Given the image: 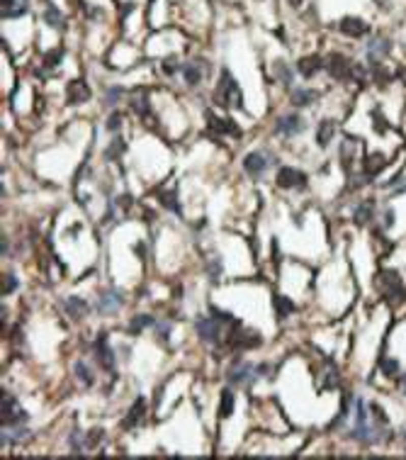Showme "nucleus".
<instances>
[{"mask_svg":"<svg viewBox=\"0 0 406 460\" xmlns=\"http://www.w3.org/2000/svg\"><path fill=\"white\" fill-rule=\"evenodd\" d=\"M214 98L219 105H226V107H241V90H239V83L234 80L229 71H221V80L217 86V93Z\"/></svg>","mask_w":406,"mask_h":460,"instance_id":"nucleus-1","label":"nucleus"},{"mask_svg":"<svg viewBox=\"0 0 406 460\" xmlns=\"http://www.w3.org/2000/svg\"><path fill=\"white\" fill-rule=\"evenodd\" d=\"M27 414L24 409L17 404V399L10 392H3V426H15V424H22Z\"/></svg>","mask_w":406,"mask_h":460,"instance_id":"nucleus-2","label":"nucleus"},{"mask_svg":"<svg viewBox=\"0 0 406 460\" xmlns=\"http://www.w3.org/2000/svg\"><path fill=\"white\" fill-rule=\"evenodd\" d=\"M255 370H258V368H255L253 363H248V361H236L229 368L226 377H229V383H234V385H251L253 377L258 375Z\"/></svg>","mask_w":406,"mask_h":460,"instance_id":"nucleus-3","label":"nucleus"},{"mask_svg":"<svg viewBox=\"0 0 406 460\" xmlns=\"http://www.w3.org/2000/svg\"><path fill=\"white\" fill-rule=\"evenodd\" d=\"M197 334L202 341H207V343H219L221 339V327L219 321L214 317H199L197 319Z\"/></svg>","mask_w":406,"mask_h":460,"instance_id":"nucleus-4","label":"nucleus"},{"mask_svg":"<svg viewBox=\"0 0 406 460\" xmlns=\"http://www.w3.org/2000/svg\"><path fill=\"white\" fill-rule=\"evenodd\" d=\"M277 185L280 187H304L307 185V175L297 168H289V166H282L277 171Z\"/></svg>","mask_w":406,"mask_h":460,"instance_id":"nucleus-5","label":"nucleus"},{"mask_svg":"<svg viewBox=\"0 0 406 460\" xmlns=\"http://www.w3.org/2000/svg\"><path fill=\"white\" fill-rule=\"evenodd\" d=\"M95 353H98V361L105 370H114V353H112L110 343H107V334H100L98 346H95Z\"/></svg>","mask_w":406,"mask_h":460,"instance_id":"nucleus-6","label":"nucleus"},{"mask_svg":"<svg viewBox=\"0 0 406 460\" xmlns=\"http://www.w3.org/2000/svg\"><path fill=\"white\" fill-rule=\"evenodd\" d=\"M243 168H246V173L253 175V178L263 175L265 168H268V158H265V153H258V151L248 153V156L243 158Z\"/></svg>","mask_w":406,"mask_h":460,"instance_id":"nucleus-7","label":"nucleus"},{"mask_svg":"<svg viewBox=\"0 0 406 460\" xmlns=\"http://www.w3.org/2000/svg\"><path fill=\"white\" fill-rule=\"evenodd\" d=\"M207 120H209V127L214 131H219V134H231V137H241V129H239V124H234L229 117H217V115H212L207 112Z\"/></svg>","mask_w":406,"mask_h":460,"instance_id":"nucleus-8","label":"nucleus"},{"mask_svg":"<svg viewBox=\"0 0 406 460\" xmlns=\"http://www.w3.org/2000/svg\"><path fill=\"white\" fill-rule=\"evenodd\" d=\"M124 302V295H122L120 290H107V292H102L100 295V312L102 314H112V312H117Z\"/></svg>","mask_w":406,"mask_h":460,"instance_id":"nucleus-9","label":"nucleus"},{"mask_svg":"<svg viewBox=\"0 0 406 460\" xmlns=\"http://www.w3.org/2000/svg\"><path fill=\"white\" fill-rule=\"evenodd\" d=\"M329 73L333 78H348L353 76V66L343 54H333L329 59Z\"/></svg>","mask_w":406,"mask_h":460,"instance_id":"nucleus-10","label":"nucleus"},{"mask_svg":"<svg viewBox=\"0 0 406 460\" xmlns=\"http://www.w3.org/2000/svg\"><path fill=\"white\" fill-rule=\"evenodd\" d=\"M302 127H304V122H302V117H299V115H285V117H280V120H277V124H275V131H277V134H285V137H289V134L302 131Z\"/></svg>","mask_w":406,"mask_h":460,"instance_id":"nucleus-11","label":"nucleus"},{"mask_svg":"<svg viewBox=\"0 0 406 460\" xmlns=\"http://www.w3.org/2000/svg\"><path fill=\"white\" fill-rule=\"evenodd\" d=\"M143 416H146V399L139 397V399L132 404V409H129V414H127V419H124V424H122V426H124V428L139 426V424L143 421Z\"/></svg>","mask_w":406,"mask_h":460,"instance_id":"nucleus-12","label":"nucleus"},{"mask_svg":"<svg viewBox=\"0 0 406 460\" xmlns=\"http://www.w3.org/2000/svg\"><path fill=\"white\" fill-rule=\"evenodd\" d=\"M90 98V88L83 80H71L68 83V102L78 105V102H85Z\"/></svg>","mask_w":406,"mask_h":460,"instance_id":"nucleus-13","label":"nucleus"},{"mask_svg":"<svg viewBox=\"0 0 406 460\" xmlns=\"http://www.w3.org/2000/svg\"><path fill=\"white\" fill-rule=\"evenodd\" d=\"M340 32H345L348 37H362L367 32V24L362 20H358V17H345L340 22Z\"/></svg>","mask_w":406,"mask_h":460,"instance_id":"nucleus-14","label":"nucleus"},{"mask_svg":"<svg viewBox=\"0 0 406 460\" xmlns=\"http://www.w3.org/2000/svg\"><path fill=\"white\" fill-rule=\"evenodd\" d=\"M231 343L239 346V348H253V346L260 343V336L253 334V331H236V334L231 336Z\"/></svg>","mask_w":406,"mask_h":460,"instance_id":"nucleus-15","label":"nucleus"},{"mask_svg":"<svg viewBox=\"0 0 406 460\" xmlns=\"http://www.w3.org/2000/svg\"><path fill=\"white\" fill-rule=\"evenodd\" d=\"M333 137H336V122H333V120H324L321 124H318V129H316L318 146H329Z\"/></svg>","mask_w":406,"mask_h":460,"instance_id":"nucleus-16","label":"nucleus"},{"mask_svg":"<svg viewBox=\"0 0 406 460\" xmlns=\"http://www.w3.org/2000/svg\"><path fill=\"white\" fill-rule=\"evenodd\" d=\"M64 307H66V312L71 314L73 319H80V317H85V312H88V302L83 300V297H68L66 302H64Z\"/></svg>","mask_w":406,"mask_h":460,"instance_id":"nucleus-17","label":"nucleus"},{"mask_svg":"<svg viewBox=\"0 0 406 460\" xmlns=\"http://www.w3.org/2000/svg\"><path fill=\"white\" fill-rule=\"evenodd\" d=\"M27 12V0H3V17H20Z\"/></svg>","mask_w":406,"mask_h":460,"instance_id":"nucleus-18","label":"nucleus"},{"mask_svg":"<svg viewBox=\"0 0 406 460\" xmlns=\"http://www.w3.org/2000/svg\"><path fill=\"white\" fill-rule=\"evenodd\" d=\"M318 68H321V59H318V56H307V59L297 61V71H299L304 78H311Z\"/></svg>","mask_w":406,"mask_h":460,"instance_id":"nucleus-19","label":"nucleus"},{"mask_svg":"<svg viewBox=\"0 0 406 460\" xmlns=\"http://www.w3.org/2000/svg\"><path fill=\"white\" fill-rule=\"evenodd\" d=\"M374 431H377V428H374ZM374 431H372V426L365 421V424H355L351 436L355 438V441H360V443H372V441H377V434H374Z\"/></svg>","mask_w":406,"mask_h":460,"instance_id":"nucleus-20","label":"nucleus"},{"mask_svg":"<svg viewBox=\"0 0 406 460\" xmlns=\"http://www.w3.org/2000/svg\"><path fill=\"white\" fill-rule=\"evenodd\" d=\"M387 51H389V42L382 39V37H380V39H372L370 46H367V56H370V61H372V64H374V61H380Z\"/></svg>","mask_w":406,"mask_h":460,"instance_id":"nucleus-21","label":"nucleus"},{"mask_svg":"<svg viewBox=\"0 0 406 460\" xmlns=\"http://www.w3.org/2000/svg\"><path fill=\"white\" fill-rule=\"evenodd\" d=\"M295 309H297V307H295V302H292L289 297H285V295H275V312H277V317H280V319L289 317V314H292Z\"/></svg>","mask_w":406,"mask_h":460,"instance_id":"nucleus-22","label":"nucleus"},{"mask_svg":"<svg viewBox=\"0 0 406 460\" xmlns=\"http://www.w3.org/2000/svg\"><path fill=\"white\" fill-rule=\"evenodd\" d=\"M314 98H316L314 90H309V88H297L295 93H292V105H295V107H307Z\"/></svg>","mask_w":406,"mask_h":460,"instance_id":"nucleus-23","label":"nucleus"},{"mask_svg":"<svg viewBox=\"0 0 406 460\" xmlns=\"http://www.w3.org/2000/svg\"><path fill=\"white\" fill-rule=\"evenodd\" d=\"M384 164H387V158H384L382 153H377V156H370V158H365V175H367V178L377 175V173H380V171L384 168Z\"/></svg>","mask_w":406,"mask_h":460,"instance_id":"nucleus-24","label":"nucleus"},{"mask_svg":"<svg viewBox=\"0 0 406 460\" xmlns=\"http://www.w3.org/2000/svg\"><path fill=\"white\" fill-rule=\"evenodd\" d=\"M372 214H374V202L367 200V202H360V205L355 207V217H353V219H355L358 224H367Z\"/></svg>","mask_w":406,"mask_h":460,"instance_id":"nucleus-25","label":"nucleus"},{"mask_svg":"<svg viewBox=\"0 0 406 460\" xmlns=\"http://www.w3.org/2000/svg\"><path fill=\"white\" fill-rule=\"evenodd\" d=\"M151 324H154V317H151V314H136V317L129 321V334L136 336V334H141L143 329L151 327Z\"/></svg>","mask_w":406,"mask_h":460,"instance_id":"nucleus-26","label":"nucleus"},{"mask_svg":"<svg viewBox=\"0 0 406 460\" xmlns=\"http://www.w3.org/2000/svg\"><path fill=\"white\" fill-rule=\"evenodd\" d=\"M234 404H236V397H234V392L231 390H224L221 392V407H219V414L226 419V416H231V412H234Z\"/></svg>","mask_w":406,"mask_h":460,"instance_id":"nucleus-27","label":"nucleus"},{"mask_svg":"<svg viewBox=\"0 0 406 460\" xmlns=\"http://www.w3.org/2000/svg\"><path fill=\"white\" fill-rule=\"evenodd\" d=\"M180 71H183V76H185V80L190 83V86H197V83H199V76H202V73H199V66L197 64H183Z\"/></svg>","mask_w":406,"mask_h":460,"instance_id":"nucleus-28","label":"nucleus"},{"mask_svg":"<svg viewBox=\"0 0 406 460\" xmlns=\"http://www.w3.org/2000/svg\"><path fill=\"white\" fill-rule=\"evenodd\" d=\"M275 76H277V80H282L285 86H289L292 83V68H287L285 61H277L275 64Z\"/></svg>","mask_w":406,"mask_h":460,"instance_id":"nucleus-29","label":"nucleus"},{"mask_svg":"<svg viewBox=\"0 0 406 460\" xmlns=\"http://www.w3.org/2000/svg\"><path fill=\"white\" fill-rule=\"evenodd\" d=\"M76 377H78V380H80L83 385H85V387H90V385H93V375H90V368H88V365H85L83 361H78V363H76Z\"/></svg>","mask_w":406,"mask_h":460,"instance_id":"nucleus-30","label":"nucleus"},{"mask_svg":"<svg viewBox=\"0 0 406 460\" xmlns=\"http://www.w3.org/2000/svg\"><path fill=\"white\" fill-rule=\"evenodd\" d=\"M44 22H49L51 27H61L64 17H61V12L56 10L54 5H46V10H44Z\"/></svg>","mask_w":406,"mask_h":460,"instance_id":"nucleus-31","label":"nucleus"},{"mask_svg":"<svg viewBox=\"0 0 406 460\" xmlns=\"http://www.w3.org/2000/svg\"><path fill=\"white\" fill-rule=\"evenodd\" d=\"M380 368H382V372L387 377H396L399 375V361H394V358H384Z\"/></svg>","mask_w":406,"mask_h":460,"instance_id":"nucleus-32","label":"nucleus"},{"mask_svg":"<svg viewBox=\"0 0 406 460\" xmlns=\"http://www.w3.org/2000/svg\"><path fill=\"white\" fill-rule=\"evenodd\" d=\"M158 200H161V205H163V207L173 209V212H178V214H180V202L176 200V193H163V195L158 197Z\"/></svg>","mask_w":406,"mask_h":460,"instance_id":"nucleus-33","label":"nucleus"},{"mask_svg":"<svg viewBox=\"0 0 406 460\" xmlns=\"http://www.w3.org/2000/svg\"><path fill=\"white\" fill-rule=\"evenodd\" d=\"M132 107H134V112H136V115H143V117H146V115H149V98H146V95H141V98H134L132 100Z\"/></svg>","mask_w":406,"mask_h":460,"instance_id":"nucleus-34","label":"nucleus"},{"mask_svg":"<svg viewBox=\"0 0 406 460\" xmlns=\"http://www.w3.org/2000/svg\"><path fill=\"white\" fill-rule=\"evenodd\" d=\"M122 151H124V144H122V139H114V142H112V146L107 149V151H105V158L114 161V158H117V153H122Z\"/></svg>","mask_w":406,"mask_h":460,"instance_id":"nucleus-35","label":"nucleus"},{"mask_svg":"<svg viewBox=\"0 0 406 460\" xmlns=\"http://www.w3.org/2000/svg\"><path fill=\"white\" fill-rule=\"evenodd\" d=\"M61 59H64V51H61V49H56V51H49V54L44 56V66H49V68H54V66L59 64Z\"/></svg>","mask_w":406,"mask_h":460,"instance_id":"nucleus-36","label":"nucleus"},{"mask_svg":"<svg viewBox=\"0 0 406 460\" xmlns=\"http://www.w3.org/2000/svg\"><path fill=\"white\" fill-rule=\"evenodd\" d=\"M15 287H17V280H15V275H12V273H8V275H5V280H3V295L15 292Z\"/></svg>","mask_w":406,"mask_h":460,"instance_id":"nucleus-37","label":"nucleus"},{"mask_svg":"<svg viewBox=\"0 0 406 460\" xmlns=\"http://www.w3.org/2000/svg\"><path fill=\"white\" fill-rule=\"evenodd\" d=\"M380 280H382V283H389L392 287H399V285H401V280H399V275H396L394 270H384Z\"/></svg>","mask_w":406,"mask_h":460,"instance_id":"nucleus-38","label":"nucleus"},{"mask_svg":"<svg viewBox=\"0 0 406 460\" xmlns=\"http://www.w3.org/2000/svg\"><path fill=\"white\" fill-rule=\"evenodd\" d=\"M105 436V434H102V431H100V428H93V431H90L88 434V441H85V446H88V448H93V446H98L100 443V438Z\"/></svg>","mask_w":406,"mask_h":460,"instance_id":"nucleus-39","label":"nucleus"},{"mask_svg":"<svg viewBox=\"0 0 406 460\" xmlns=\"http://www.w3.org/2000/svg\"><path fill=\"white\" fill-rule=\"evenodd\" d=\"M156 334H158V339L168 341V334H170V321H161V324H156Z\"/></svg>","mask_w":406,"mask_h":460,"instance_id":"nucleus-40","label":"nucleus"},{"mask_svg":"<svg viewBox=\"0 0 406 460\" xmlns=\"http://www.w3.org/2000/svg\"><path fill=\"white\" fill-rule=\"evenodd\" d=\"M370 412H372V416L380 421V424H387V414L382 412V407L380 404H370Z\"/></svg>","mask_w":406,"mask_h":460,"instance_id":"nucleus-41","label":"nucleus"},{"mask_svg":"<svg viewBox=\"0 0 406 460\" xmlns=\"http://www.w3.org/2000/svg\"><path fill=\"white\" fill-rule=\"evenodd\" d=\"M120 127H122V115H120V112H114V115L110 117V122H107V129H110V131H117Z\"/></svg>","mask_w":406,"mask_h":460,"instance_id":"nucleus-42","label":"nucleus"},{"mask_svg":"<svg viewBox=\"0 0 406 460\" xmlns=\"http://www.w3.org/2000/svg\"><path fill=\"white\" fill-rule=\"evenodd\" d=\"M219 275H221V263L219 261H212V263H209V278H212V280H217Z\"/></svg>","mask_w":406,"mask_h":460,"instance_id":"nucleus-43","label":"nucleus"},{"mask_svg":"<svg viewBox=\"0 0 406 460\" xmlns=\"http://www.w3.org/2000/svg\"><path fill=\"white\" fill-rule=\"evenodd\" d=\"M372 117H374V127H377V131H384V129H387V122H384L382 112H374Z\"/></svg>","mask_w":406,"mask_h":460,"instance_id":"nucleus-44","label":"nucleus"},{"mask_svg":"<svg viewBox=\"0 0 406 460\" xmlns=\"http://www.w3.org/2000/svg\"><path fill=\"white\" fill-rule=\"evenodd\" d=\"M117 98H120V90L114 88V90H110V95H107V105H114V102H117Z\"/></svg>","mask_w":406,"mask_h":460,"instance_id":"nucleus-45","label":"nucleus"},{"mask_svg":"<svg viewBox=\"0 0 406 460\" xmlns=\"http://www.w3.org/2000/svg\"><path fill=\"white\" fill-rule=\"evenodd\" d=\"M392 222H394V212H392V209H387V214H384V227H389Z\"/></svg>","mask_w":406,"mask_h":460,"instance_id":"nucleus-46","label":"nucleus"},{"mask_svg":"<svg viewBox=\"0 0 406 460\" xmlns=\"http://www.w3.org/2000/svg\"><path fill=\"white\" fill-rule=\"evenodd\" d=\"M399 387H401V392L406 394V375H401V377H399Z\"/></svg>","mask_w":406,"mask_h":460,"instance_id":"nucleus-47","label":"nucleus"},{"mask_svg":"<svg viewBox=\"0 0 406 460\" xmlns=\"http://www.w3.org/2000/svg\"><path fill=\"white\" fill-rule=\"evenodd\" d=\"M302 3H304V0H289V5H295V8L297 5H302Z\"/></svg>","mask_w":406,"mask_h":460,"instance_id":"nucleus-48","label":"nucleus"},{"mask_svg":"<svg viewBox=\"0 0 406 460\" xmlns=\"http://www.w3.org/2000/svg\"><path fill=\"white\" fill-rule=\"evenodd\" d=\"M401 436H404V441H406V431H404V434H401Z\"/></svg>","mask_w":406,"mask_h":460,"instance_id":"nucleus-49","label":"nucleus"}]
</instances>
